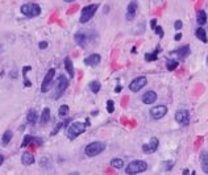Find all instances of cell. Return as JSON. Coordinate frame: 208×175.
<instances>
[{
	"label": "cell",
	"instance_id": "d6986e66",
	"mask_svg": "<svg viewBox=\"0 0 208 175\" xmlns=\"http://www.w3.org/2000/svg\"><path fill=\"white\" fill-rule=\"evenodd\" d=\"M12 136H13V133L11 130H5L1 136V140H0V145H1V146H7V145L11 142Z\"/></svg>",
	"mask_w": 208,
	"mask_h": 175
},
{
	"label": "cell",
	"instance_id": "52a82bcc",
	"mask_svg": "<svg viewBox=\"0 0 208 175\" xmlns=\"http://www.w3.org/2000/svg\"><path fill=\"white\" fill-rule=\"evenodd\" d=\"M54 77H55V70L54 69H50L48 72H46L44 80H42V84H41V92H48L50 90V86L54 80Z\"/></svg>",
	"mask_w": 208,
	"mask_h": 175
},
{
	"label": "cell",
	"instance_id": "9a60e30c",
	"mask_svg": "<svg viewBox=\"0 0 208 175\" xmlns=\"http://www.w3.org/2000/svg\"><path fill=\"white\" fill-rule=\"evenodd\" d=\"M190 53H191L190 46H189V45H184V46H180V48H178L177 50L173 51L171 54L178 55V58H179V59H186V58L190 55Z\"/></svg>",
	"mask_w": 208,
	"mask_h": 175
},
{
	"label": "cell",
	"instance_id": "603a6c76",
	"mask_svg": "<svg viewBox=\"0 0 208 175\" xmlns=\"http://www.w3.org/2000/svg\"><path fill=\"white\" fill-rule=\"evenodd\" d=\"M196 22L199 25L207 24V12L206 11H199L196 13Z\"/></svg>",
	"mask_w": 208,
	"mask_h": 175
},
{
	"label": "cell",
	"instance_id": "7c38bea8",
	"mask_svg": "<svg viewBox=\"0 0 208 175\" xmlns=\"http://www.w3.org/2000/svg\"><path fill=\"white\" fill-rule=\"evenodd\" d=\"M167 113V107L166 105H157V107L150 109V116L154 120H160V118L165 117V115Z\"/></svg>",
	"mask_w": 208,
	"mask_h": 175
},
{
	"label": "cell",
	"instance_id": "8fae6325",
	"mask_svg": "<svg viewBox=\"0 0 208 175\" xmlns=\"http://www.w3.org/2000/svg\"><path fill=\"white\" fill-rule=\"evenodd\" d=\"M74 39L77 42V45H79L81 48H86L88 45V42L91 41L90 34H87V32H77L74 36Z\"/></svg>",
	"mask_w": 208,
	"mask_h": 175
},
{
	"label": "cell",
	"instance_id": "f546056e",
	"mask_svg": "<svg viewBox=\"0 0 208 175\" xmlns=\"http://www.w3.org/2000/svg\"><path fill=\"white\" fill-rule=\"evenodd\" d=\"M158 53H160V49H157L154 53H151V54H146L145 55V59H146L148 62H151V61H156V59L158 58Z\"/></svg>",
	"mask_w": 208,
	"mask_h": 175
},
{
	"label": "cell",
	"instance_id": "3957f363",
	"mask_svg": "<svg viewBox=\"0 0 208 175\" xmlns=\"http://www.w3.org/2000/svg\"><path fill=\"white\" fill-rule=\"evenodd\" d=\"M104 150H105V144L100 142V141H95V142H91L86 146L84 153L87 157H96L103 153Z\"/></svg>",
	"mask_w": 208,
	"mask_h": 175
},
{
	"label": "cell",
	"instance_id": "7402d4cb",
	"mask_svg": "<svg viewBox=\"0 0 208 175\" xmlns=\"http://www.w3.org/2000/svg\"><path fill=\"white\" fill-rule=\"evenodd\" d=\"M38 120V116H37V112H36L34 109H31L28 112V115H26V121H28L29 124L34 125L36 123H37Z\"/></svg>",
	"mask_w": 208,
	"mask_h": 175
},
{
	"label": "cell",
	"instance_id": "d6a6232c",
	"mask_svg": "<svg viewBox=\"0 0 208 175\" xmlns=\"http://www.w3.org/2000/svg\"><path fill=\"white\" fill-rule=\"evenodd\" d=\"M153 31L156 32L158 36H160V38H162V37H163V31H162V28H161V26H158V25H157L156 28L153 29Z\"/></svg>",
	"mask_w": 208,
	"mask_h": 175
},
{
	"label": "cell",
	"instance_id": "277c9868",
	"mask_svg": "<svg viewBox=\"0 0 208 175\" xmlns=\"http://www.w3.org/2000/svg\"><path fill=\"white\" fill-rule=\"evenodd\" d=\"M20 11L26 17H37L41 13V7L36 3H26L20 8Z\"/></svg>",
	"mask_w": 208,
	"mask_h": 175
},
{
	"label": "cell",
	"instance_id": "74e56055",
	"mask_svg": "<svg viewBox=\"0 0 208 175\" xmlns=\"http://www.w3.org/2000/svg\"><path fill=\"white\" fill-rule=\"evenodd\" d=\"M180 38H182V33H177V36L174 37V39H175V41H179Z\"/></svg>",
	"mask_w": 208,
	"mask_h": 175
},
{
	"label": "cell",
	"instance_id": "4dcf8cb0",
	"mask_svg": "<svg viewBox=\"0 0 208 175\" xmlns=\"http://www.w3.org/2000/svg\"><path fill=\"white\" fill-rule=\"evenodd\" d=\"M173 166H174V161H167V162H165V165H163L165 171H170L173 169Z\"/></svg>",
	"mask_w": 208,
	"mask_h": 175
},
{
	"label": "cell",
	"instance_id": "484cf974",
	"mask_svg": "<svg viewBox=\"0 0 208 175\" xmlns=\"http://www.w3.org/2000/svg\"><path fill=\"white\" fill-rule=\"evenodd\" d=\"M111 166L113 167V169H123L124 161L121 159V158H113V159L111 161Z\"/></svg>",
	"mask_w": 208,
	"mask_h": 175
},
{
	"label": "cell",
	"instance_id": "7a4b0ae2",
	"mask_svg": "<svg viewBox=\"0 0 208 175\" xmlns=\"http://www.w3.org/2000/svg\"><path fill=\"white\" fill-rule=\"evenodd\" d=\"M146 170H148V163L145 162V161L136 159V161H132V162L127 166V169H125V174H128V175L142 174Z\"/></svg>",
	"mask_w": 208,
	"mask_h": 175
},
{
	"label": "cell",
	"instance_id": "836d02e7",
	"mask_svg": "<svg viewBox=\"0 0 208 175\" xmlns=\"http://www.w3.org/2000/svg\"><path fill=\"white\" fill-rule=\"evenodd\" d=\"M182 26H183V22L180 21V20H177V21L174 22V28H175L177 31H179V29H182Z\"/></svg>",
	"mask_w": 208,
	"mask_h": 175
},
{
	"label": "cell",
	"instance_id": "ffe728a7",
	"mask_svg": "<svg viewBox=\"0 0 208 175\" xmlns=\"http://www.w3.org/2000/svg\"><path fill=\"white\" fill-rule=\"evenodd\" d=\"M49 121H50V109H49V108H44L41 117H40V124L46 125Z\"/></svg>",
	"mask_w": 208,
	"mask_h": 175
},
{
	"label": "cell",
	"instance_id": "60d3db41",
	"mask_svg": "<svg viewBox=\"0 0 208 175\" xmlns=\"http://www.w3.org/2000/svg\"><path fill=\"white\" fill-rule=\"evenodd\" d=\"M65 3H71V1H75V0H63Z\"/></svg>",
	"mask_w": 208,
	"mask_h": 175
},
{
	"label": "cell",
	"instance_id": "8992f818",
	"mask_svg": "<svg viewBox=\"0 0 208 175\" xmlns=\"http://www.w3.org/2000/svg\"><path fill=\"white\" fill-rule=\"evenodd\" d=\"M99 8L98 4H90V5H86L83 9H82V13H81V19H79V21L82 22V24H86V22H88L90 20L95 16V13H96Z\"/></svg>",
	"mask_w": 208,
	"mask_h": 175
},
{
	"label": "cell",
	"instance_id": "44dd1931",
	"mask_svg": "<svg viewBox=\"0 0 208 175\" xmlns=\"http://www.w3.org/2000/svg\"><path fill=\"white\" fill-rule=\"evenodd\" d=\"M63 63H65V69H66V71L69 72V77H70V78H74V66H72L71 59L69 58V57H66V58H65V61H63Z\"/></svg>",
	"mask_w": 208,
	"mask_h": 175
},
{
	"label": "cell",
	"instance_id": "cb8c5ba5",
	"mask_svg": "<svg viewBox=\"0 0 208 175\" xmlns=\"http://www.w3.org/2000/svg\"><path fill=\"white\" fill-rule=\"evenodd\" d=\"M195 36H196V38H199L200 41L202 42H204V44H206V42H208V38H207V33H206V31H204V29L202 28V26H200V28H198L196 29V32H195Z\"/></svg>",
	"mask_w": 208,
	"mask_h": 175
},
{
	"label": "cell",
	"instance_id": "4316f807",
	"mask_svg": "<svg viewBox=\"0 0 208 175\" xmlns=\"http://www.w3.org/2000/svg\"><path fill=\"white\" fill-rule=\"evenodd\" d=\"M69 111H70V108H69V105L67 104H62L61 107H59V109H58V115H59V117H66L69 115Z\"/></svg>",
	"mask_w": 208,
	"mask_h": 175
},
{
	"label": "cell",
	"instance_id": "f35d334b",
	"mask_svg": "<svg viewBox=\"0 0 208 175\" xmlns=\"http://www.w3.org/2000/svg\"><path fill=\"white\" fill-rule=\"evenodd\" d=\"M3 162H4V157H3L1 154H0V166L3 165Z\"/></svg>",
	"mask_w": 208,
	"mask_h": 175
},
{
	"label": "cell",
	"instance_id": "4fadbf2b",
	"mask_svg": "<svg viewBox=\"0 0 208 175\" xmlns=\"http://www.w3.org/2000/svg\"><path fill=\"white\" fill-rule=\"evenodd\" d=\"M137 9H138L137 0H132L129 4H128V7H127V15H125V17H127L128 21H132V20L136 17Z\"/></svg>",
	"mask_w": 208,
	"mask_h": 175
},
{
	"label": "cell",
	"instance_id": "e0dca14e",
	"mask_svg": "<svg viewBox=\"0 0 208 175\" xmlns=\"http://www.w3.org/2000/svg\"><path fill=\"white\" fill-rule=\"evenodd\" d=\"M200 166L204 174H208V153L206 150L200 153Z\"/></svg>",
	"mask_w": 208,
	"mask_h": 175
},
{
	"label": "cell",
	"instance_id": "b9f144b4",
	"mask_svg": "<svg viewBox=\"0 0 208 175\" xmlns=\"http://www.w3.org/2000/svg\"><path fill=\"white\" fill-rule=\"evenodd\" d=\"M207 63H208V55H207Z\"/></svg>",
	"mask_w": 208,
	"mask_h": 175
},
{
	"label": "cell",
	"instance_id": "83f0119b",
	"mask_svg": "<svg viewBox=\"0 0 208 175\" xmlns=\"http://www.w3.org/2000/svg\"><path fill=\"white\" fill-rule=\"evenodd\" d=\"M178 65H179V62L175 61V59H169V61H167V63H166L167 70H169V71H174V70H177Z\"/></svg>",
	"mask_w": 208,
	"mask_h": 175
},
{
	"label": "cell",
	"instance_id": "e575fe53",
	"mask_svg": "<svg viewBox=\"0 0 208 175\" xmlns=\"http://www.w3.org/2000/svg\"><path fill=\"white\" fill-rule=\"evenodd\" d=\"M61 127H63V123H59L57 127H55V129L51 132V136H54V134H57L58 132H59V129H61Z\"/></svg>",
	"mask_w": 208,
	"mask_h": 175
},
{
	"label": "cell",
	"instance_id": "6da1fadb",
	"mask_svg": "<svg viewBox=\"0 0 208 175\" xmlns=\"http://www.w3.org/2000/svg\"><path fill=\"white\" fill-rule=\"evenodd\" d=\"M87 129V124L82 123V121H74L66 130V136L69 140H75L78 136H81L82 133H84Z\"/></svg>",
	"mask_w": 208,
	"mask_h": 175
},
{
	"label": "cell",
	"instance_id": "f1b7e54d",
	"mask_svg": "<svg viewBox=\"0 0 208 175\" xmlns=\"http://www.w3.org/2000/svg\"><path fill=\"white\" fill-rule=\"evenodd\" d=\"M34 140L36 138L33 137V136H29V134H26V136L24 137V141H22V147H26L28 145H31L34 142Z\"/></svg>",
	"mask_w": 208,
	"mask_h": 175
},
{
	"label": "cell",
	"instance_id": "ab89813d",
	"mask_svg": "<svg viewBox=\"0 0 208 175\" xmlns=\"http://www.w3.org/2000/svg\"><path fill=\"white\" fill-rule=\"evenodd\" d=\"M115 91H116V92H120V91H121V87H120V86H117L116 90H115Z\"/></svg>",
	"mask_w": 208,
	"mask_h": 175
},
{
	"label": "cell",
	"instance_id": "5b68a950",
	"mask_svg": "<svg viewBox=\"0 0 208 175\" xmlns=\"http://www.w3.org/2000/svg\"><path fill=\"white\" fill-rule=\"evenodd\" d=\"M69 87V79L65 77V75H59L58 79H57V86H55L54 88V95H53V98L57 100L62 96V95L65 94V91L67 90Z\"/></svg>",
	"mask_w": 208,
	"mask_h": 175
},
{
	"label": "cell",
	"instance_id": "ac0fdd59",
	"mask_svg": "<svg viewBox=\"0 0 208 175\" xmlns=\"http://www.w3.org/2000/svg\"><path fill=\"white\" fill-rule=\"evenodd\" d=\"M21 162H22V165H25V166H31V165H33L36 162L34 156L31 153H24L21 157Z\"/></svg>",
	"mask_w": 208,
	"mask_h": 175
},
{
	"label": "cell",
	"instance_id": "d4e9b609",
	"mask_svg": "<svg viewBox=\"0 0 208 175\" xmlns=\"http://www.w3.org/2000/svg\"><path fill=\"white\" fill-rule=\"evenodd\" d=\"M88 87H90V91L92 92V94H98L99 91H100L101 88V84L99 80H92L90 84H88Z\"/></svg>",
	"mask_w": 208,
	"mask_h": 175
},
{
	"label": "cell",
	"instance_id": "5bb4252c",
	"mask_svg": "<svg viewBox=\"0 0 208 175\" xmlns=\"http://www.w3.org/2000/svg\"><path fill=\"white\" fill-rule=\"evenodd\" d=\"M157 94L154 91H146L145 94L141 96V100H142V103L144 104H148V105H150V104H153V103H156L157 101Z\"/></svg>",
	"mask_w": 208,
	"mask_h": 175
},
{
	"label": "cell",
	"instance_id": "9c48e42d",
	"mask_svg": "<svg viewBox=\"0 0 208 175\" xmlns=\"http://www.w3.org/2000/svg\"><path fill=\"white\" fill-rule=\"evenodd\" d=\"M158 146H160V141H158L157 137H151L149 144H144L142 145V151L145 154H153L158 150Z\"/></svg>",
	"mask_w": 208,
	"mask_h": 175
},
{
	"label": "cell",
	"instance_id": "ba28073f",
	"mask_svg": "<svg viewBox=\"0 0 208 175\" xmlns=\"http://www.w3.org/2000/svg\"><path fill=\"white\" fill-rule=\"evenodd\" d=\"M146 84H148V79H146V77H138V78L133 79V80L130 82L129 90H130L132 92H138V91L141 90V88H144Z\"/></svg>",
	"mask_w": 208,
	"mask_h": 175
},
{
	"label": "cell",
	"instance_id": "2e32d148",
	"mask_svg": "<svg viewBox=\"0 0 208 175\" xmlns=\"http://www.w3.org/2000/svg\"><path fill=\"white\" fill-rule=\"evenodd\" d=\"M100 61H101V57H100V54H91V55H88L87 58L84 59V65L86 66H91V67H94V66H98L99 63H100Z\"/></svg>",
	"mask_w": 208,
	"mask_h": 175
},
{
	"label": "cell",
	"instance_id": "30bf717a",
	"mask_svg": "<svg viewBox=\"0 0 208 175\" xmlns=\"http://www.w3.org/2000/svg\"><path fill=\"white\" fill-rule=\"evenodd\" d=\"M175 121L180 125H189V123H190V112L187 109H184V108L178 109L175 112Z\"/></svg>",
	"mask_w": 208,
	"mask_h": 175
},
{
	"label": "cell",
	"instance_id": "1f68e13d",
	"mask_svg": "<svg viewBox=\"0 0 208 175\" xmlns=\"http://www.w3.org/2000/svg\"><path fill=\"white\" fill-rule=\"evenodd\" d=\"M107 111L110 112V113H112V112L115 111V103L112 100H108L107 101Z\"/></svg>",
	"mask_w": 208,
	"mask_h": 175
},
{
	"label": "cell",
	"instance_id": "d590c367",
	"mask_svg": "<svg viewBox=\"0 0 208 175\" xmlns=\"http://www.w3.org/2000/svg\"><path fill=\"white\" fill-rule=\"evenodd\" d=\"M38 48L40 49H46V48H48V42H46V41H41L38 44Z\"/></svg>",
	"mask_w": 208,
	"mask_h": 175
},
{
	"label": "cell",
	"instance_id": "8d00e7d4",
	"mask_svg": "<svg viewBox=\"0 0 208 175\" xmlns=\"http://www.w3.org/2000/svg\"><path fill=\"white\" fill-rule=\"evenodd\" d=\"M150 26H151V29H154V28L157 26V20H156V19H153V20L150 21Z\"/></svg>",
	"mask_w": 208,
	"mask_h": 175
}]
</instances>
